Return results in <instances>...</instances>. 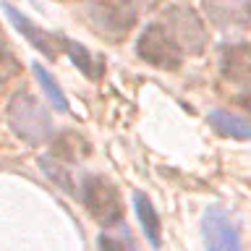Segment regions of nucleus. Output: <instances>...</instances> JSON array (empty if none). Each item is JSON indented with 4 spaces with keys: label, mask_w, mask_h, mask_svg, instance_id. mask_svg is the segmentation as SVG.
Masks as SVG:
<instances>
[{
    "label": "nucleus",
    "mask_w": 251,
    "mask_h": 251,
    "mask_svg": "<svg viewBox=\"0 0 251 251\" xmlns=\"http://www.w3.org/2000/svg\"><path fill=\"white\" fill-rule=\"evenodd\" d=\"M8 126L26 144H42L52 133V121L47 110L29 92H16L8 100Z\"/></svg>",
    "instance_id": "obj_1"
},
{
    "label": "nucleus",
    "mask_w": 251,
    "mask_h": 251,
    "mask_svg": "<svg viewBox=\"0 0 251 251\" xmlns=\"http://www.w3.org/2000/svg\"><path fill=\"white\" fill-rule=\"evenodd\" d=\"M84 204L89 209V215L97 220L102 227H115L121 225L123 220V201H121V194L118 188L105 178H86L84 180Z\"/></svg>",
    "instance_id": "obj_2"
},
{
    "label": "nucleus",
    "mask_w": 251,
    "mask_h": 251,
    "mask_svg": "<svg viewBox=\"0 0 251 251\" xmlns=\"http://www.w3.org/2000/svg\"><path fill=\"white\" fill-rule=\"evenodd\" d=\"M136 52H139V58H144L149 63V66L165 68V71H176L180 63H183L180 47L176 45V39L168 34V29H165L160 21L149 24V26L141 31V37L136 42Z\"/></svg>",
    "instance_id": "obj_3"
},
{
    "label": "nucleus",
    "mask_w": 251,
    "mask_h": 251,
    "mask_svg": "<svg viewBox=\"0 0 251 251\" xmlns=\"http://www.w3.org/2000/svg\"><path fill=\"white\" fill-rule=\"evenodd\" d=\"M86 11L102 34L123 37L136 24V8L131 0H86Z\"/></svg>",
    "instance_id": "obj_4"
},
{
    "label": "nucleus",
    "mask_w": 251,
    "mask_h": 251,
    "mask_svg": "<svg viewBox=\"0 0 251 251\" xmlns=\"http://www.w3.org/2000/svg\"><path fill=\"white\" fill-rule=\"evenodd\" d=\"M168 34L176 39V45L180 47V52H188V55H196L204 50V42H207V34H204V26L201 21L196 19V13L191 8H170L165 13V21H160Z\"/></svg>",
    "instance_id": "obj_5"
},
{
    "label": "nucleus",
    "mask_w": 251,
    "mask_h": 251,
    "mask_svg": "<svg viewBox=\"0 0 251 251\" xmlns=\"http://www.w3.org/2000/svg\"><path fill=\"white\" fill-rule=\"evenodd\" d=\"M201 235L207 251H243L238 230L220 207H209L201 215Z\"/></svg>",
    "instance_id": "obj_6"
},
{
    "label": "nucleus",
    "mask_w": 251,
    "mask_h": 251,
    "mask_svg": "<svg viewBox=\"0 0 251 251\" xmlns=\"http://www.w3.org/2000/svg\"><path fill=\"white\" fill-rule=\"evenodd\" d=\"M220 74H223L225 81L251 92V45L246 42L223 45V50H220Z\"/></svg>",
    "instance_id": "obj_7"
},
{
    "label": "nucleus",
    "mask_w": 251,
    "mask_h": 251,
    "mask_svg": "<svg viewBox=\"0 0 251 251\" xmlns=\"http://www.w3.org/2000/svg\"><path fill=\"white\" fill-rule=\"evenodd\" d=\"M201 5L217 29H246L251 21V0H201Z\"/></svg>",
    "instance_id": "obj_8"
},
{
    "label": "nucleus",
    "mask_w": 251,
    "mask_h": 251,
    "mask_svg": "<svg viewBox=\"0 0 251 251\" xmlns=\"http://www.w3.org/2000/svg\"><path fill=\"white\" fill-rule=\"evenodd\" d=\"M3 11H5L8 19L13 21V26L19 29L21 34H24V37H26L31 45L37 47L39 52L47 55L50 60H52V58H58V47H60V45H58V34H47V31H42L39 26H34V24H31V21L26 19V16L19 13L13 5H8V3L3 5Z\"/></svg>",
    "instance_id": "obj_9"
},
{
    "label": "nucleus",
    "mask_w": 251,
    "mask_h": 251,
    "mask_svg": "<svg viewBox=\"0 0 251 251\" xmlns=\"http://www.w3.org/2000/svg\"><path fill=\"white\" fill-rule=\"evenodd\" d=\"M209 126L220 136L227 139H251V123L243 118L227 113V110H212L209 113Z\"/></svg>",
    "instance_id": "obj_10"
},
{
    "label": "nucleus",
    "mask_w": 251,
    "mask_h": 251,
    "mask_svg": "<svg viewBox=\"0 0 251 251\" xmlns=\"http://www.w3.org/2000/svg\"><path fill=\"white\" fill-rule=\"evenodd\" d=\"M133 207H136L139 223H141V227H144L149 243H152V246H160L162 243V238H160V217H157V209L152 207V201H149L144 194H136L133 196Z\"/></svg>",
    "instance_id": "obj_11"
},
{
    "label": "nucleus",
    "mask_w": 251,
    "mask_h": 251,
    "mask_svg": "<svg viewBox=\"0 0 251 251\" xmlns=\"http://www.w3.org/2000/svg\"><path fill=\"white\" fill-rule=\"evenodd\" d=\"M58 45H60V50H66V52L71 55V60L76 63L78 71H84V74L89 76V78H100V74H102V63L94 60L81 45L71 42V39H66V37H58Z\"/></svg>",
    "instance_id": "obj_12"
},
{
    "label": "nucleus",
    "mask_w": 251,
    "mask_h": 251,
    "mask_svg": "<svg viewBox=\"0 0 251 251\" xmlns=\"http://www.w3.org/2000/svg\"><path fill=\"white\" fill-rule=\"evenodd\" d=\"M97 243H100V251H136L128 227H118V233L115 230L100 233Z\"/></svg>",
    "instance_id": "obj_13"
},
{
    "label": "nucleus",
    "mask_w": 251,
    "mask_h": 251,
    "mask_svg": "<svg viewBox=\"0 0 251 251\" xmlns=\"http://www.w3.org/2000/svg\"><path fill=\"white\" fill-rule=\"evenodd\" d=\"M34 76H37V81L42 84L45 94L50 97L52 107H58V110H66V97H63V92H60L58 81H55V78L50 76V71H47V68H42L39 63H34Z\"/></svg>",
    "instance_id": "obj_14"
},
{
    "label": "nucleus",
    "mask_w": 251,
    "mask_h": 251,
    "mask_svg": "<svg viewBox=\"0 0 251 251\" xmlns=\"http://www.w3.org/2000/svg\"><path fill=\"white\" fill-rule=\"evenodd\" d=\"M39 165H42V170L50 176L55 183H58L63 191H68V194H74V180H71V176H68V170L63 168V165L58 162V160H52V157H42L39 160Z\"/></svg>",
    "instance_id": "obj_15"
},
{
    "label": "nucleus",
    "mask_w": 251,
    "mask_h": 251,
    "mask_svg": "<svg viewBox=\"0 0 251 251\" xmlns=\"http://www.w3.org/2000/svg\"><path fill=\"white\" fill-rule=\"evenodd\" d=\"M19 60H16V55L11 52V47H8L5 37L0 34V84L8 81V78H13L19 74Z\"/></svg>",
    "instance_id": "obj_16"
}]
</instances>
